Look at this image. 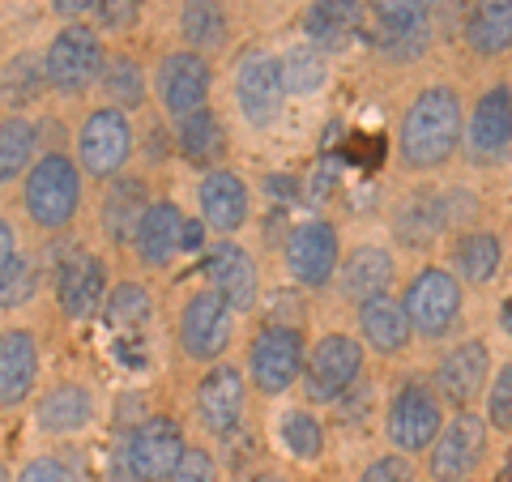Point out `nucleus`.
I'll return each mask as SVG.
<instances>
[{
    "mask_svg": "<svg viewBox=\"0 0 512 482\" xmlns=\"http://www.w3.org/2000/svg\"><path fill=\"white\" fill-rule=\"evenodd\" d=\"M461 137V107L453 90H423L402 120V154L410 167H440L457 150Z\"/></svg>",
    "mask_w": 512,
    "mask_h": 482,
    "instance_id": "nucleus-1",
    "label": "nucleus"
},
{
    "mask_svg": "<svg viewBox=\"0 0 512 482\" xmlns=\"http://www.w3.org/2000/svg\"><path fill=\"white\" fill-rule=\"evenodd\" d=\"M82 201V175L64 154H43L26 175V214L39 222L43 231L69 227Z\"/></svg>",
    "mask_w": 512,
    "mask_h": 482,
    "instance_id": "nucleus-2",
    "label": "nucleus"
},
{
    "mask_svg": "<svg viewBox=\"0 0 512 482\" xmlns=\"http://www.w3.org/2000/svg\"><path fill=\"white\" fill-rule=\"evenodd\" d=\"M128 154H133V128H128L124 111H116V107L90 111L82 133H77V158H82L86 175L107 180V175L124 171Z\"/></svg>",
    "mask_w": 512,
    "mask_h": 482,
    "instance_id": "nucleus-3",
    "label": "nucleus"
},
{
    "mask_svg": "<svg viewBox=\"0 0 512 482\" xmlns=\"http://www.w3.org/2000/svg\"><path fill=\"white\" fill-rule=\"evenodd\" d=\"M43 69H47V82L64 94H82L94 77L103 69V47L99 35L86 26H64L60 35L52 39L43 56Z\"/></svg>",
    "mask_w": 512,
    "mask_h": 482,
    "instance_id": "nucleus-4",
    "label": "nucleus"
},
{
    "mask_svg": "<svg viewBox=\"0 0 512 482\" xmlns=\"http://www.w3.org/2000/svg\"><path fill=\"white\" fill-rule=\"evenodd\" d=\"M231 303L222 299L214 286L210 291H197L184 303L180 316V346L188 359H218L231 342Z\"/></svg>",
    "mask_w": 512,
    "mask_h": 482,
    "instance_id": "nucleus-5",
    "label": "nucleus"
},
{
    "mask_svg": "<svg viewBox=\"0 0 512 482\" xmlns=\"http://www.w3.org/2000/svg\"><path fill=\"white\" fill-rule=\"evenodd\" d=\"M235 99L244 107L248 124L265 128L282 116V99H286V77H282V60L265 56V52H252L239 60V73H235Z\"/></svg>",
    "mask_w": 512,
    "mask_h": 482,
    "instance_id": "nucleus-6",
    "label": "nucleus"
},
{
    "mask_svg": "<svg viewBox=\"0 0 512 482\" xmlns=\"http://www.w3.org/2000/svg\"><path fill=\"white\" fill-rule=\"evenodd\" d=\"M248 367L261 393H286L303 372V337L286 325L265 329L248 350Z\"/></svg>",
    "mask_w": 512,
    "mask_h": 482,
    "instance_id": "nucleus-7",
    "label": "nucleus"
},
{
    "mask_svg": "<svg viewBox=\"0 0 512 482\" xmlns=\"http://www.w3.org/2000/svg\"><path fill=\"white\" fill-rule=\"evenodd\" d=\"M406 312H410V325L419 329L423 337H440L461 312L457 278L453 273H444V269H423L419 278L410 282V291H406Z\"/></svg>",
    "mask_w": 512,
    "mask_h": 482,
    "instance_id": "nucleus-8",
    "label": "nucleus"
},
{
    "mask_svg": "<svg viewBox=\"0 0 512 482\" xmlns=\"http://www.w3.org/2000/svg\"><path fill=\"white\" fill-rule=\"evenodd\" d=\"M363 372V350L355 337L329 333L308 359V393L312 401H338Z\"/></svg>",
    "mask_w": 512,
    "mask_h": 482,
    "instance_id": "nucleus-9",
    "label": "nucleus"
},
{
    "mask_svg": "<svg viewBox=\"0 0 512 482\" xmlns=\"http://www.w3.org/2000/svg\"><path fill=\"white\" fill-rule=\"evenodd\" d=\"M184 436L171 419H146L133 436H128V470L141 482H158L171 478L175 465L184 461Z\"/></svg>",
    "mask_w": 512,
    "mask_h": 482,
    "instance_id": "nucleus-10",
    "label": "nucleus"
},
{
    "mask_svg": "<svg viewBox=\"0 0 512 482\" xmlns=\"http://www.w3.org/2000/svg\"><path fill=\"white\" fill-rule=\"evenodd\" d=\"M440 436V401L427 384H406L402 393L393 397L389 410V440L406 453H419V448L436 444Z\"/></svg>",
    "mask_w": 512,
    "mask_h": 482,
    "instance_id": "nucleus-11",
    "label": "nucleus"
},
{
    "mask_svg": "<svg viewBox=\"0 0 512 482\" xmlns=\"http://www.w3.org/2000/svg\"><path fill=\"white\" fill-rule=\"evenodd\" d=\"M158 94H163V107L175 120H188L192 111H201L210 99V64L197 52H175L163 60L158 69Z\"/></svg>",
    "mask_w": 512,
    "mask_h": 482,
    "instance_id": "nucleus-12",
    "label": "nucleus"
},
{
    "mask_svg": "<svg viewBox=\"0 0 512 482\" xmlns=\"http://www.w3.org/2000/svg\"><path fill=\"white\" fill-rule=\"evenodd\" d=\"M286 265H291L295 282L325 286L333 273H338V231H333L329 222H303L299 231H291Z\"/></svg>",
    "mask_w": 512,
    "mask_h": 482,
    "instance_id": "nucleus-13",
    "label": "nucleus"
},
{
    "mask_svg": "<svg viewBox=\"0 0 512 482\" xmlns=\"http://www.w3.org/2000/svg\"><path fill=\"white\" fill-rule=\"evenodd\" d=\"M205 278H210V286L235 312L256 308L261 278H256V261L239 244H214L210 256H205Z\"/></svg>",
    "mask_w": 512,
    "mask_h": 482,
    "instance_id": "nucleus-14",
    "label": "nucleus"
},
{
    "mask_svg": "<svg viewBox=\"0 0 512 482\" xmlns=\"http://www.w3.org/2000/svg\"><path fill=\"white\" fill-rule=\"evenodd\" d=\"M483 444H487V431L474 414H457L453 423L444 427V436L431 453V474L440 482H461L470 478V470L483 461Z\"/></svg>",
    "mask_w": 512,
    "mask_h": 482,
    "instance_id": "nucleus-15",
    "label": "nucleus"
},
{
    "mask_svg": "<svg viewBox=\"0 0 512 482\" xmlns=\"http://www.w3.org/2000/svg\"><path fill=\"white\" fill-rule=\"evenodd\" d=\"M239 410H244V380H239L235 367H214L205 372V380L197 384V414L201 423L214 431V436H227L239 423Z\"/></svg>",
    "mask_w": 512,
    "mask_h": 482,
    "instance_id": "nucleus-16",
    "label": "nucleus"
},
{
    "mask_svg": "<svg viewBox=\"0 0 512 482\" xmlns=\"http://www.w3.org/2000/svg\"><path fill=\"white\" fill-rule=\"evenodd\" d=\"M133 244H137L141 265H150V269H163L184 248V214L175 210V201H150Z\"/></svg>",
    "mask_w": 512,
    "mask_h": 482,
    "instance_id": "nucleus-17",
    "label": "nucleus"
},
{
    "mask_svg": "<svg viewBox=\"0 0 512 482\" xmlns=\"http://www.w3.org/2000/svg\"><path fill=\"white\" fill-rule=\"evenodd\" d=\"M103 291H107V265L99 256L77 252L73 261L60 269V308L73 320L94 316V308L103 303Z\"/></svg>",
    "mask_w": 512,
    "mask_h": 482,
    "instance_id": "nucleus-18",
    "label": "nucleus"
},
{
    "mask_svg": "<svg viewBox=\"0 0 512 482\" xmlns=\"http://www.w3.org/2000/svg\"><path fill=\"white\" fill-rule=\"evenodd\" d=\"M201 218L214 231H239L248 218V188L235 171H210L201 180Z\"/></svg>",
    "mask_w": 512,
    "mask_h": 482,
    "instance_id": "nucleus-19",
    "label": "nucleus"
},
{
    "mask_svg": "<svg viewBox=\"0 0 512 482\" xmlns=\"http://www.w3.org/2000/svg\"><path fill=\"white\" fill-rule=\"evenodd\" d=\"M512 141V94L504 86H495L483 94V103L474 107V124H470V150L478 158H500Z\"/></svg>",
    "mask_w": 512,
    "mask_h": 482,
    "instance_id": "nucleus-20",
    "label": "nucleus"
},
{
    "mask_svg": "<svg viewBox=\"0 0 512 482\" xmlns=\"http://www.w3.org/2000/svg\"><path fill=\"white\" fill-rule=\"evenodd\" d=\"M39 372V350L30 333H5L0 337V406L26 401L30 384Z\"/></svg>",
    "mask_w": 512,
    "mask_h": 482,
    "instance_id": "nucleus-21",
    "label": "nucleus"
},
{
    "mask_svg": "<svg viewBox=\"0 0 512 482\" xmlns=\"http://www.w3.org/2000/svg\"><path fill=\"white\" fill-rule=\"evenodd\" d=\"M312 47H342L363 30V0H316L303 13Z\"/></svg>",
    "mask_w": 512,
    "mask_h": 482,
    "instance_id": "nucleus-22",
    "label": "nucleus"
},
{
    "mask_svg": "<svg viewBox=\"0 0 512 482\" xmlns=\"http://www.w3.org/2000/svg\"><path fill=\"white\" fill-rule=\"evenodd\" d=\"M359 325H363V337L372 342L376 350H384V355H393V350H402L406 346V337H410V312H406V303H397L389 295H376V299H367L363 303V312H359Z\"/></svg>",
    "mask_w": 512,
    "mask_h": 482,
    "instance_id": "nucleus-23",
    "label": "nucleus"
},
{
    "mask_svg": "<svg viewBox=\"0 0 512 482\" xmlns=\"http://www.w3.org/2000/svg\"><path fill=\"white\" fill-rule=\"evenodd\" d=\"M466 39L478 56H500L512 47V0H478L466 26Z\"/></svg>",
    "mask_w": 512,
    "mask_h": 482,
    "instance_id": "nucleus-24",
    "label": "nucleus"
},
{
    "mask_svg": "<svg viewBox=\"0 0 512 482\" xmlns=\"http://www.w3.org/2000/svg\"><path fill=\"white\" fill-rule=\"evenodd\" d=\"M483 376H487V346L483 342L457 346L453 355L440 363V389L453 397L457 406H466V401L483 389Z\"/></svg>",
    "mask_w": 512,
    "mask_h": 482,
    "instance_id": "nucleus-25",
    "label": "nucleus"
},
{
    "mask_svg": "<svg viewBox=\"0 0 512 482\" xmlns=\"http://www.w3.org/2000/svg\"><path fill=\"white\" fill-rule=\"evenodd\" d=\"M389 278H393V256L380 248H359L342 269V291H346V299L367 303V299L384 295Z\"/></svg>",
    "mask_w": 512,
    "mask_h": 482,
    "instance_id": "nucleus-26",
    "label": "nucleus"
},
{
    "mask_svg": "<svg viewBox=\"0 0 512 482\" xmlns=\"http://www.w3.org/2000/svg\"><path fill=\"white\" fill-rule=\"evenodd\" d=\"M150 201H146V188H141V180H120L116 188L107 192V205H103V227L107 235L116 239V244H124V239H133L141 218H146Z\"/></svg>",
    "mask_w": 512,
    "mask_h": 482,
    "instance_id": "nucleus-27",
    "label": "nucleus"
},
{
    "mask_svg": "<svg viewBox=\"0 0 512 482\" xmlns=\"http://www.w3.org/2000/svg\"><path fill=\"white\" fill-rule=\"evenodd\" d=\"M90 393L77 389V384H64V389H52L43 401H39V427L43 431H56V436H64V431H82L90 423Z\"/></svg>",
    "mask_w": 512,
    "mask_h": 482,
    "instance_id": "nucleus-28",
    "label": "nucleus"
},
{
    "mask_svg": "<svg viewBox=\"0 0 512 482\" xmlns=\"http://www.w3.org/2000/svg\"><path fill=\"white\" fill-rule=\"evenodd\" d=\"M222 146H227V133H222V124L214 111H192L188 120H180V154L188 163L197 167H210L222 158Z\"/></svg>",
    "mask_w": 512,
    "mask_h": 482,
    "instance_id": "nucleus-29",
    "label": "nucleus"
},
{
    "mask_svg": "<svg viewBox=\"0 0 512 482\" xmlns=\"http://www.w3.org/2000/svg\"><path fill=\"white\" fill-rule=\"evenodd\" d=\"M180 30L192 47H222L227 43V13L218 0H184Z\"/></svg>",
    "mask_w": 512,
    "mask_h": 482,
    "instance_id": "nucleus-30",
    "label": "nucleus"
},
{
    "mask_svg": "<svg viewBox=\"0 0 512 482\" xmlns=\"http://www.w3.org/2000/svg\"><path fill=\"white\" fill-rule=\"evenodd\" d=\"M30 150H35V128L18 116H9L0 124V184H13L26 171Z\"/></svg>",
    "mask_w": 512,
    "mask_h": 482,
    "instance_id": "nucleus-31",
    "label": "nucleus"
},
{
    "mask_svg": "<svg viewBox=\"0 0 512 482\" xmlns=\"http://www.w3.org/2000/svg\"><path fill=\"white\" fill-rule=\"evenodd\" d=\"M457 269H461V278H470V282H491L495 269H500V239H495V235H470V239H461Z\"/></svg>",
    "mask_w": 512,
    "mask_h": 482,
    "instance_id": "nucleus-32",
    "label": "nucleus"
},
{
    "mask_svg": "<svg viewBox=\"0 0 512 482\" xmlns=\"http://www.w3.org/2000/svg\"><path fill=\"white\" fill-rule=\"evenodd\" d=\"M282 77H286V90L291 94H312L325 86V56L316 47H291L282 56Z\"/></svg>",
    "mask_w": 512,
    "mask_h": 482,
    "instance_id": "nucleus-33",
    "label": "nucleus"
},
{
    "mask_svg": "<svg viewBox=\"0 0 512 482\" xmlns=\"http://www.w3.org/2000/svg\"><path fill=\"white\" fill-rule=\"evenodd\" d=\"M107 320L116 325L120 333L124 329H141L150 320V295L141 291V286H133V282H124V286H116L111 291V299H107Z\"/></svg>",
    "mask_w": 512,
    "mask_h": 482,
    "instance_id": "nucleus-34",
    "label": "nucleus"
},
{
    "mask_svg": "<svg viewBox=\"0 0 512 482\" xmlns=\"http://www.w3.org/2000/svg\"><path fill=\"white\" fill-rule=\"evenodd\" d=\"M43 82H47V69H35V56H18L5 69V77H0V90H5V99L13 107H22L43 90Z\"/></svg>",
    "mask_w": 512,
    "mask_h": 482,
    "instance_id": "nucleus-35",
    "label": "nucleus"
},
{
    "mask_svg": "<svg viewBox=\"0 0 512 482\" xmlns=\"http://www.w3.org/2000/svg\"><path fill=\"white\" fill-rule=\"evenodd\" d=\"M384 35H397V30H427V9L431 0H372Z\"/></svg>",
    "mask_w": 512,
    "mask_h": 482,
    "instance_id": "nucleus-36",
    "label": "nucleus"
},
{
    "mask_svg": "<svg viewBox=\"0 0 512 482\" xmlns=\"http://www.w3.org/2000/svg\"><path fill=\"white\" fill-rule=\"evenodd\" d=\"M103 86L111 94V103H120V107H141V99H146V82H141L137 60H116L107 69Z\"/></svg>",
    "mask_w": 512,
    "mask_h": 482,
    "instance_id": "nucleus-37",
    "label": "nucleus"
},
{
    "mask_svg": "<svg viewBox=\"0 0 512 482\" xmlns=\"http://www.w3.org/2000/svg\"><path fill=\"white\" fill-rule=\"evenodd\" d=\"M282 444L291 448L295 457L312 461L320 453V444H325V431H320V423L312 419V414H286L282 419Z\"/></svg>",
    "mask_w": 512,
    "mask_h": 482,
    "instance_id": "nucleus-38",
    "label": "nucleus"
},
{
    "mask_svg": "<svg viewBox=\"0 0 512 482\" xmlns=\"http://www.w3.org/2000/svg\"><path fill=\"white\" fill-rule=\"evenodd\" d=\"M35 295V269L22 256H13V261L0 269V308H18Z\"/></svg>",
    "mask_w": 512,
    "mask_h": 482,
    "instance_id": "nucleus-39",
    "label": "nucleus"
},
{
    "mask_svg": "<svg viewBox=\"0 0 512 482\" xmlns=\"http://www.w3.org/2000/svg\"><path fill=\"white\" fill-rule=\"evenodd\" d=\"M171 482H218V470H214L210 453H201V448H188L184 461L175 465Z\"/></svg>",
    "mask_w": 512,
    "mask_h": 482,
    "instance_id": "nucleus-40",
    "label": "nucleus"
},
{
    "mask_svg": "<svg viewBox=\"0 0 512 482\" xmlns=\"http://www.w3.org/2000/svg\"><path fill=\"white\" fill-rule=\"evenodd\" d=\"M491 423L512 431V367H504L495 376V389H491Z\"/></svg>",
    "mask_w": 512,
    "mask_h": 482,
    "instance_id": "nucleus-41",
    "label": "nucleus"
},
{
    "mask_svg": "<svg viewBox=\"0 0 512 482\" xmlns=\"http://www.w3.org/2000/svg\"><path fill=\"white\" fill-rule=\"evenodd\" d=\"M359 482H410V465L402 457H380L367 465V474Z\"/></svg>",
    "mask_w": 512,
    "mask_h": 482,
    "instance_id": "nucleus-42",
    "label": "nucleus"
},
{
    "mask_svg": "<svg viewBox=\"0 0 512 482\" xmlns=\"http://www.w3.org/2000/svg\"><path fill=\"white\" fill-rule=\"evenodd\" d=\"M94 5H99L103 26H111V30H120L137 18V0H94Z\"/></svg>",
    "mask_w": 512,
    "mask_h": 482,
    "instance_id": "nucleus-43",
    "label": "nucleus"
},
{
    "mask_svg": "<svg viewBox=\"0 0 512 482\" xmlns=\"http://www.w3.org/2000/svg\"><path fill=\"white\" fill-rule=\"evenodd\" d=\"M18 482H69V470H64L60 461H52V457H39L18 474Z\"/></svg>",
    "mask_w": 512,
    "mask_h": 482,
    "instance_id": "nucleus-44",
    "label": "nucleus"
},
{
    "mask_svg": "<svg viewBox=\"0 0 512 482\" xmlns=\"http://www.w3.org/2000/svg\"><path fill=\"white\" fill-rule=\"evenodd\" d=\"M380 137H363V141H355V158H359V167H376L380 163Z\"/></svg>",
    "mask_w": 512,
    "mask_h": 482,
    "instance_id": "nucleus-45",
    "label": "nucleus"
},
{
    "mask_svg": "<svg viewBox=\"0 0 512 482\" xmlns=\"http://www.w3.org/2000/svg\"><path fill=\"white\" fill-rule=\"evenodd\" d=\"M9 261H13V227L0 218V269H5Z\"/></svg>",
    "mask_w": 512,
    "mask_h": 482,
    "instance_id": "nucleus-46",
    "label": "nucleus"
},
{
    "mask_svg": "<svg viewBox=\"0 0 512 482\" xmlns=\"http://www.w3.org/2000/svg\"><path fill=\"white\" fill-rule=\"evenodd\" d=\"M94 5V0H52V9L64 13V18H77V13H86Z\"/></svg>",
    "mask_w": 512,
    "mask_h": 482,
    "instance_id": "nucleus-47",
    "label": "nucleus"
},
{
    "mask_svg": "<svg viewBox=\"0 0 512 482\" xmlns=\"http://www.w3.org/2000/svg\"><path fill=\"white\" fill-rule=\"evenodd\" d=\"M201 248V222H184V252Z\"/></svg>",
    "mask_w": 512,
    "mask_h": 482,
    "instance_id": "nucleus-48",
    "label": "nucleus"
},
{
    "mask_svg": "<svg viewBox=\"0 0 512 482\" xmlns=\"http://www.w3.org/2000/svg\"><path fill=\"white\" fill-rule=\"evenodd\" d=\"M500 325H504V329L512 333V295L504 299V308H500Z\"/></svg>",
    "mask_w": 512,
    "mask_h": 482,
    "instance_id": "nucleus-49",
    "label": "nucleus"
},
{
    "mask_svg": "<svg viewBox=\"0 0 512 482\" xmlns=\"http://www.w3.org/2000/svg\"><path fill=\"white\" fill-rule=\"evenodd\" d=\"M495 482H512V465H508V470H504L500 478H495Z\"/></svg>",
    "mask_w": 512,
    "mask_h": 482,
    "instance_id": "nucleus-50",
    "label": "nucleus"
},
{
    "mask_svg": "<svg viewBox=\"0 0 512 482\" xmlns=\"http://www.w3.org/2000/svg\"><path fill=\"white\" fill-rule=\"evenodd\" d=\"M461 482H466V478H461Z\"/></svg>",
    "mask_w": 512,
    "mask_h": 482,
    "instance_id": "nucleus-51",
    "label": "nucleus"
}]
</instances>
